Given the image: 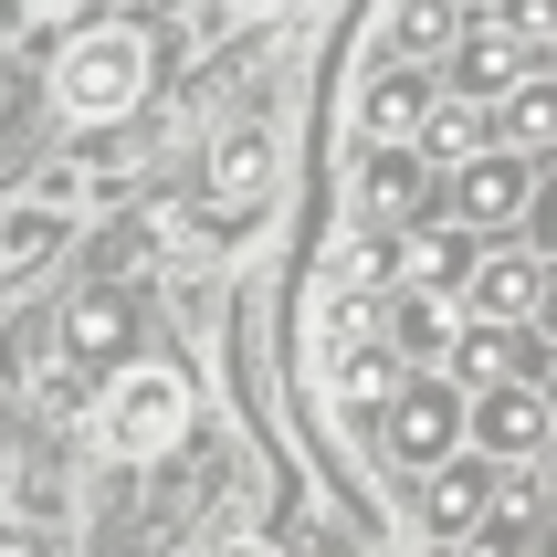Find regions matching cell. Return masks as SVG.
I'll list each match as a JSON object with an SVG mask.
<instances>
[{
	"label": "cell",
	"instance_id": "obj_1",
	"mask_svg": "<svg viewBox=\"0 0 557 557\" xmlns=\"http://www.w3.org/2000/svg\"><path fill=\"white\" fill-rule=\"evenodd\" d=\"M137 95H148V42H137L126 22H85L53 53V106H63V116L106 126V116H126Z\"/></svg>",
	"mask_w": 557,
	"mask_h": 557
},
{
	"label": "cell",
	"instance_id": "obj_2",
	"mask_svg": "<svg viewBox=\"0 0 557 557\" xmlns=\"http://www.w3.org/2000/svg\"><path fill=\"white\" fill-rule=\"evenodd\" d=\"M180 432H189V379L180 369H116V389L95 400V442L116 463H158V453H180Z\"/></svg>",
	"mask_w": 557,
	"mask_h": 557
},
{
	"label": "cell",
	"instance_id": "obj_3",
	"mask_svg": "<svg viewBox=\"0 0 557 557\" xmlns=\"http://www.w3.org/2000/svg\"><path fill=\"white\" fill-rule=\"evenodd\" d=\"M379 453L400 473H432L442 453H463V379H442V369H400V389L379 400Z\"/></svg>",
	"mask_w": 557,
	"mask_h": 557
},
{
	"label": "cell",
	"instance_id": "obj_4",
	"mask_svg": "<svg viewBox=\"0 0 557 557\" xmlns=\"http://www.w3.org/2000/svg\"><path fill=\"white\" fill-rule=\"evenodd\" d=\"M463 442L484 463H536L557 442V410L536 379H495V389H463Z\"/></svg>",
	"mask_w": 557,
	"mask_h": 557
},
{
	"label": "cell",
	"instance_id": "obj_5",
	"mask_svg": "<svg viewBox=\"0 0 557 557\" xmlns=\"http://www.w3.org/2000/svg\"><path fill=\"white\" fill-rule=\"evenodd\" d=\"M527 158L516 148H473L453 158V189H442V221H463V232H516L527 221Z\"/></svg>",
	"mask_w": 557,
	"mask_h": 557
},
{
	"label": "cell",
	"instance_id": "obj_6",
	"mask_svg": "<svg viewBox=\"0 0 557 557\" xmlns=\"http://www.w3.org/2000/svg\"><path fill=\"white\" fill-rule=\"evenodd\" d=\"M536 369H547V337H536L527 315H463V326H453V358H442V379H463V389L536 379Z\"/></svg>",
	"mask_w": 557,
	"mask_h": 557
},
{
	"label": "cell",
	"instance_id": "obj_7",
	"mask_svg": "<svg viewBox=\"0 0 557 557\" xmlns=\"http://www.w3.org/2000/svg\"><path fill=\"white\" fill-rule=\"evenodd\" d=\"M263 200H274V126H221L211 137V211L221 221H252L263 211Z\"/></svg>",
	"mask_w": 557,
	"mask_h": 557
},
{
	"label": "cell",
	"instance_id": "obj_8",
	"mask_svg": "<svg viewBox=\"0 0 557 557\" xmlns=\"http://www.w3.org/2000/svg\"><path fill=\"white\" fill-rule=\"evenodd\" d=\"M358 200H369V221H421L432 211V158L410 148V137H369V169H358Z\"/></svg>",
	"mask_w": 557,
	"mask_h": 557
},
{
	"label": "cell",
	"instance_id": "obj_9",
	"mask_svg": "<svg viewBox=\"0 0 557 557\" xmlns=\"http://www.w3.org/2000/svg\"><path fill=\"white\" fill-rule=\"evenodd\" d=\"M495 473L505 463H484V453H442L432 473H421V527L432 536H463V527H484V505H495Z\"/></svg>",
	"mask_w": 557,
	"mask_h": 557
},
{
	"label": "cell",
	"instance_id": "obj_10",
	"mask_svg": "<svg viewBox=\"0 0 557 557\" xmlns=\"http://www.w3.org/2000/svg\"><path fill=\"white\" fill-rule=\"evenodd\" d=\"M536 274H547V252H536V243H495V252H473V274H463V315H527V306H536Z\"/></svg>",
	"mask_w": 557,
	"mask_h": 557
},
{
	"label": "cell",
	"instance_id": "obj_11",
	"mask_svg": "<svg viewBox=\"0 0 557 557\" xmlns=\"http://www.w3.org/2000/svg\"><path fill=\"white\" fill-rule=\"evenodd\" d=\"M453 326H463V315H453V295H432V284H400L379 337L400 347V369H442V358H453Z\"/></svg>",
	"mask_w": 557,
	"mask_h": 557
},
{
	"label": "cell",
	"instance_id": "obj_12",
	"mask_svg": "<svg viewBox=\"0 0 557 557\" xmlns=\"http://www.w3.org/2000/svg\"><path fill=\"white\" fill-rule=\"evenodd\" d=\"M126 337H137V306H126V295H74V306H63V358H74V369H116L126 358Z\"/></svg>",
	"mask_w": 557,
	"mask_h": 557
},
{
	"label": "cell",
	"instance_id": "obj_13",
	"mask_svg": "<svg viewBox=\"0 0 557 557\" xmlns=\"http://www.w3.org/2000/svg\"><path fill=\"white\" fill-rule=\"evenodd\" d=\"M484 116H495V148H516V158L557 148V74H547V63H536V74H516Z\"/></svg>",
	"mask_w": 557,
	"mask_h": 557
},
{
	"label": "cell",
	"instance_id": "obj_14",
	"mask_svg": "<svg viewBox=\"0 0 557 557\" xmlns=\"http://www.w3.org/2000/svg\"><path fill=\"white\" fill-rule=\"evenodd\" d=\"M326 389H337V410H347V421H379V400L400 389V347H389V337L337 347V358H326Z\"/></svg>",
	"mask_w": 557,
	"mask_h": 557
},
{
	"label": "cell",
	"instance_id": "obj_15",
	"mask_svg": "<svg viewBox=\"0 0 557 557\" xmlns=\"http://www.w3.org/2000/svg\"><path fill=\"white\" fill-rule=\"evenodd\" d=\"M473 252H484V232H463V221L421 211V243H400V274H410V284H432V295H463Z\"/></svg>",
	"mask_w": 557,
	"mask_h": 557
},
{
	"label": "cell",
	"instance_id": "obj_16",
	"mask_svg": "<svg viewBox=\"0 0 557 557\" xmlns=\"http://www.w3.org/2000/svg\"><path fill=\"white\" fill-rule=\"evenodd\" d=\"M421 116H432V63H389V74H369V95H358V137H410Z\"/></svg>",
	"mask_w": 557,
	"mask_h": 557
},
{
	"label": "cell",
	"instance_id": "obj_17",
	"mask_svg": "<svg viewBox=\"0 0 557 557\" xmlns=\"http://www.w3.org/2000/svg\"><path fill=\"white\" fill-rule=\"evenodd\" d=\"M410 148L432 158V169H453V158L495 148V116H484V95H432V116L410 126Z\"/></svg>",
	"mask_w": 557,
	"mask_h": 557
},
{
	"label": "cell",
	"instance_id": "obj_18",
	"mask_svg": "<svg viewBox=\"0 0 557 557\" xmlns=\"http://www.w3.org/2000/svg\"><path fill=\"white\" fill-rule=\"evenodd\" d=\"M442 63H453V85H463V95H505L516 74H536L547 53H527V42H505V32H484V22H473V32H463V42H453Z\"/></svg>",
	"mask_w": 557,
	"mask_h": 557
},
{
	"label": "cell",
	"instance_id": "obj_19",
	"mask_svg": "<svg viewBox=\"0 0 557 557\" xmlns=\"http://www.w3.org/2000/svg\"><path fill=\"white\" fill-rule=\"evenodd\" d=\"M463 32H473L463 0H400V11H389V53H400V63H442Z\"/></svg>",
	"mask_w": 557,
	"mask_h": 557
},
{
	"label": "cell",
	"instance_id": "obj_20",
	"mask_svg": "<svg viewBox=\"0 0 557 557\" xmlns=\"http://www.w3.org/2000/svg\"><path fill=\"white\" fill-rule=\"evenodd\" d=\"M389 274H400V232H389V221H379V232H347L337 263H326V284H347V295H379Z\"/></svg>",
	"mask_w": 557,
	"mask_h": 557
},
{
	"label": "cell",
	"instance_id": "obj_21",
	"mask_svg": "<svg viewBox=\"0 0 557 557\" xmlns=\"http://www.w3.org/2000/svg\"><path fill=\"white\" fill-rule=\"evenodd\" d=\"M484 32H505V42L547 53V42H557V0H495V11H484Z\"/></svg>",
	"mask_w": 557,
	"mask_h": 557
},
{
	"label": "cell",
	"instance_id": "obj_22",
	"mask_svg": "<svg viewBox=\"0 0 557 557\" xmlns=\"http://www.w3.org/2000/svg\"><path fill=\"white\" fill-rule=\"evenodd\" d=\"M53 243H63V221H53V211H22L11 232H0V274H22V263H42Z\"/></svg>",
	"mask_w": 557,
	"mask_h": 557
},
{
	"label": "cell",
	"instance_id": "obj_23",
	"mask_svg": "<svg viewBox=\"0 0 557 557\" xmlns=\"http://www.w3.org/2000/svg\"><path fill=\"white\" fill-rule=\"evenodd\" d=\"M432 557H527V536H505L495 516H484V527H463V536H432Z\"/></svg>",
	"mask_w": 557,
	"mask_h": 557
},
{
	"label": "cell",
	"instance_id": "obj_24",
	"mask_svg": "<svg viewBox=\"0 0 557 557\" xmlns=\"http://www.w3.org/2000/svg\"><path fill=\"white\" fill-rule=\"evenodd\" d=\"M527 243L557 263V169H536V180H527Z\"/></svg>",
	"mask_w": 557,
	"mask_h": 557
},
{
	"label": "cell",
	"instance_id": "obj_25",
	"mask_svg": "<svg viewBox=\"0 0 557 557\" xmlns=\"http://www.w3.org/2000/svg\"><path fill=\"white\" fill-rule=\"evenodd\" d=\"M527 326H536V337L557 347V263H547V274H536V306H527Z\"/></svg>",
	"mask_w": 557,
	"mask_h": 557
},
{
	"label": "cell",
	"instance_id": "obj_26",
	"mask_svg": "<svg viewBox=\"0 0 557 557\" xmlns=\"http://www.w3.org/2000/svg\"><path fill=\"white\" fill-rule=\"evenodd\" d=\"M0 557H53V547H42L32 527H11V516H0Z\"/></svg>",
	"mask_w": 557,
	"mask_h": 557
},
{
	"label": "cell",
	"instance_id": "obj_27",
	"mask_svg": "<svg viewBox=\"0 0 557 557\" xmlns=\"http://www.w3.org/2000/svg\"><path fill=\"white\" fill-rule=\"evenodd\" d=\"M527 557H557V505H547V527L527 536Z\"/></svg>",
	"mask_w": 557,
	"mask_h": 557
},
{
	"label": "cell",
	"instance_id": "obj_28",
	"mask_svg": "<svg viewBox=\"0 0 557 557\" xmlns=\"http://www.w3.org/2000/svg\"><path fill=\"white\" fill-rule=\"evenodd\" d=\"M536 473H547V505H557V442H547V453H536Z\"/></svg>",
	"mask_w": 557,
	"mask_h": 557
},
{
	"label": "cell",
	"instance_id": "obj_29",
	"mask_svg": "<svg viewBox=\"0 0 557 557\" xmlns=\"http://www.w3.org/2000/svg\"><path fill=\"white\" fill-rule=\"evenodd\" d=\"M536 389H547V410H557V358H547V369H536Z\"/></svg>",
	"mask_w": 557,
	"mask_h": 557
},
{
	"label": "cell",
	"instance_id": "obj_30",
	"mask_svg": "<svg viewBox=\"0 0 557 557\" xmlns=\"http://www.w3.org/2000/svg\"><path fill=\"white\" fill-rule=\"evenodd\" d=\"M0 284H11V274H0Z\"/></svg>",
	"mask_w": 557,
	"mask_h": 557
}]
</instances>
